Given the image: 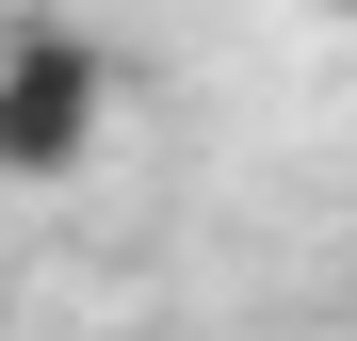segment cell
<instances>
[{
	"label": "cell",
	"instance_id": "cell-1",
	"mask_svg": "<svg viewBox=\"0 0 357 341\" xmlns=\"http://www.w3.org/2000/svg\"><path fill=\"white\" fill-rule=\"evenodd\" d=\"M114 130V49L66 17H17L0 33V179H82Z\"/></svg>",
	"mask_w": 357,
	"mask_h": 341
},
{
	"label": "cell",
	"instance_id": "cell-2",
	"mask_svg": "<svg viewBox=\"0 0 357 341\" xmlns=\"http://www.w3.org/2000/svg\"><path fill=\"white\" fill-rule=\"evenodd\" d=\"M0 33H17V0H0Z\"/></svg>",
	"mask_w": 357,
	"mask_h": 341
}]
</instances>
